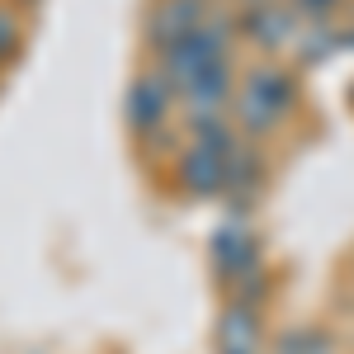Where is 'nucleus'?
<instances>
[{"mask_svg": "<svg viewBox=\"0 0 354 354\" xmlns=\"http://www.w3.org/2000/svg\"><path fill=\"white\" fill-rule=\"evenodd\" d=\"M288 5H293L298 19H322V15H330L340 0H288Z\"/></svg>", "mask_w": 354, "mask_h": 354, "instance_id": "nucleus-12", "label": "nucleus"}, {"mask_svg": "<svg viewBox=\"0 0 354 354\" xmlns=\"http://www.w3.org/2000/svg\"><path fill=\"white\" fill-rule=\"evenodd\" d=\"M279 354H330V340L317 330H298V335H283Z\"/></svg>", "mask_w": 354, "mask_h": 354, "instance_id": "nucleus-11", "label": "nucleus"}, {"mask_svg": "<svg viewBox=\"0 0 354 354\" xmlns=\"http://www.w3.org/2000/svg\"><path fill=\"white\" fill-rule=\"evenodd\" d=\"M232 90H236V76H232V62H213L208 71H198L175 100L185 104V123L203 128V123H222L227 109H232Z\"/></svg>", "mask_w": 354, "mask_h": 354, "instance_id": "nucleus-5", "label": "nucleus"}, {"mask_svg": "<svg viewBox=\"0 0 354 354\" xmlns=\"http://www.w3.org/2000/svg\"><path fill=\"white\" fill-rule=\"evenodd\" d=\"M232 118L245 137H270L288 123L293 113V81L279 66H255L245 81H236L232 90Z\"/></svg>", "mask_w": 354, "mask_h": 354, "instance_id": "nucleus-1", "label": "nucleus"}, {"mask_svg": "<svg viewBox=\"0 0 354 354\" xmlns=\"http://www.w3.org/2000/svg\"><path fill=\"white\" fill-rule=\"evenodd\" d=\"M123 113H128V128L137 137H161L170 128V118H175V85L165 81L161 66H142L128 81Z\"/></svg>", "mask_w": 354, "mask_h": 354, "instance_id": "nucleus-4", "label": "nucleus"}, {"mask_svg": "<svg viewBox=\"0 0 354 354\" xmlns=\"http://www.w3.org/2000/svg\"><path fill=\"white\" fill-rule=\"evenodd\" d=\"M19 38H24V24L15 15V5H0V62H10L19 53Z\"/></svg>", "mask_w": 354, "mask_h": 354, "instance_id": "nucleus-10", "label": "nucleus"}, {"mask_svg": "<svg viewBox=\"0 0 354 354\" xmlns=\"http://www.w3.org/2000/svg\"><path fill=\"white\" fill-rule=\"evenodd\" d=\"M213 265H218V279L222 283H241V279H250V274L260 270L255 265V241H250V232H241L236 222H227L218 232V241H213Z\"/></svg>", "mask_w": 354, "mask_h": 354, "instance_id": "nucleus-8", "label": "nucleus"}, {"mask_svg": "<svg viewBox=\"0 0 354 354\" xmlns=\"http://www.w3.org/2000/svg\"><path fill=\"white\" fill-rule=\"evenodd\" d=\"M208 19V0H156L147 15V48L161 53Z\"/></svg>", "mask_w": 354, "mask_h": 354, "instance_id": "nucleus-7", "label": "nucleus"}, {"mask_svg": "<svg viewBox=\"0 0 354 354\" xmlns=\"http://www.w3.org/2000/svg\"><path fill=\"white\" fill-rule=\"evenodd\" d=\"M236 147V133L222 123H203L194 128V142L180 151L175 161V180L189 198H218L227 194V151Z\"/></svg>", "mask_w": 354, "mask_h": 354, "instance_id": "nucleus-2", "label": "nucleus"}, {"mask_svg": "<svg viewBox=\"0 0 354 354\" xmlns=\"http://www.w3.org/2000/svg\"><path fill=\"white\" fill-rule=\"evenodd\" d=\"M232 43H236V24H227V19H203V24L185 33L180 43H170L156 53V66L165 71V81L175 85V95L185 90V85L198 76V71H208L213 62H232Z\"/></svg>", "mask_w": 354, "mask_h": 354, "instance_id": "nucleus-3", "label": "nucleus"}, {"mask_svg": "<svg viewBox=\"0 0 354 354\" xmlns=\"http://www.w3.org/2000/svg\"><path fill=\"white\" fill-rule=\"evenodd\" d=\"M241 5H260V0H241Z\"/></svg>", "mask_w": 354, "mask_h": 354, "instance_id": "nucleus-13", "label": "nucleus"}, {"mask_svg": "<svg viewBox=\"0 0 354 354\" xmlns=\"http://www.w3.org/2000/svg\"><path fill=\"white\" fill-rule=\"evenodd\" d=\"M218 354H260V317L250 302H227L218 322Z\"/></svg>", "mask_w": 354, "mask_h": 354, "instance_id": "nucleus-9", "label": "nucleus"}, {"mask_svg": "<svg viewBox=\"0 0 354 354\" xmlns=\"http://www.w3.org/2000/svg\"><path fill=\"white\" fill-rule=\"evenodd\" d=\"M241 33L265 53H283L298 43V15L288 0H260V5H245Z\"/></svg>", "mask_w": 354, "mask_h": 354, "instance_id": "nucleus-6", "label": "nucleus"}]
</instances>
